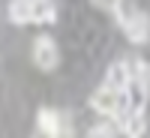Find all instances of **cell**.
I'll use <instances>...</instances> for the list:
<instances>
[{
	"mask_svg": "<svg viewBox=\"0 0 150 138\" xmlns=\"http://www.w3.org/2000/svg\"><path fill=\"white\" fill-rule=\"evenodd\" d=\"M114 18H117V24H120L123 36H126L132 45H144V42L150 39V18H147V12H141L138 6L120 0V6L114 9Z\"/></svg>",
	"mask_w": 150,
	"mask_h": 138,
	"instance_id": "obj_1",
	"label": "cell"
},
{
	"mask_svg": "<svg viewBox=\"0 0 150 138\" xmlns=\"http://www.w3.org/2000/svg\"><path fill=\"white\" fill-rule=\"evenodd\" d=\"M33 63L39 66L42 72L57 69L60 51H57V42L51 39V36H36V42H33Z\"/></svg>",
	"mask_w": 150,
	"mask_h": 138,
	"instance_id": "obj_2",
	"label": "cell"
},
{
	"mask_svg": "<svg viewBox=\"0 0 150 138\" xmlns=\"http://www.w3.org/2000/svg\"><path fill=\"white\" fill-rule=\"evenodd\" d=\"M117 102H120V90H114L111 84H99L93 96H90V108L96 111V114H102V117H114L117 114Z\"/></svg>",
	"mask_w": 150,
	"mask_h": 138,
	"instance_id": "obj_3",
	"label": "cell"
},
{
	"mask_svg": "<svg viewBox=\"0 0 150 138\" xmlns=\"http://www.w3.org/2000/svg\"><path fill=\"white\" fill-rule=\"evenodd\" d=\"M36 126L45 129V132H54L60 138H66L69 135V117L60 114V111H54V108H39V114H36Z\"/></svg>",
	"mask_w": 150,
	"mask_h": 138,
	"instance_id": "obj_4",
	"label": "cell"
},
{
	"mask_svg": "<svg viewBox=\"0 0 150 138\" xmlns=\"http://www.w3.org/2000/svg\"><path fill=\"white\" fill-rule=\"evenodd\" d=\"M117 126H120V132L126 138H144V132H147V114H144V108H132L129 114H123L117 120Z\"/></svg>",
	"mask_w": 150,
	"mask_h": 138,
	"instance_id": "obj_5",
	"label": "cell"
},
{
	"mask_svg": "<svg viewBox=\"0 0 150 138\" xmlns=\"http://www.w3.org/2000/svg\"><path fill=\"white\" fill-rule=\"evenodd\" d=\"M57 3L54 0H30V24H54Z\"/></svg>",
	"mask_w": 150,
	"mask_h": 138,
	"instance_id": "obj_6",
	"label": "cell"
},
{
	"mask_svg": "<svg viewBox=\"0 0 150 138\" xmlns=\"http://www.w3.org/2000/svg\"><path fill=\"white\" fill-rule=\"evenodd\" d=\"M105 84H111L114 90H126L132 84V72H129V60H117V63L108 66V75H105Z\"/></svg>",
	"mask_w": 150,
	"mask_h": 138,
	"instance_id": "obj_7",
	"label": "cell"
},
{
	"mask_svg": "<svg viewBox=\"0 0 150 138\" xmlns=\"http://www.w3.org/2000/svg\"><path fill=\"white\" fill-rule=\"evenodd\" d=\"M6 15H9V21H12V24H18V27L30 24V0H9Z\"/></svg>",
	"mask_w": 150,
	"mask_h": 138,
	"instance_id": "obj_8",
	"label": "cell"
},
{
	"mask_svg": "<svg viewBox=\"0 0 150 138\" xmlns=\"http://www.w3.org/2000/svg\"><path fill=\"white\" fill-rule=\"evenodd\" d=\"M114 126L111 123H99V126H90V132H87V138H114Z\"/></svg>",
	"mask_w": 150,
	"mask_h": 138,
	"instance_id": "obj_9",
	"label": "cell"
},
{
	"mask_svg": "<svg viewBox=\"0 0 150 138\" xmlns=\"http://www.w3.org/2000/svg\"><path fill=\"white\" fill-rule=\"evenodd\" d=\"M90 3H93L96 9H102V12H114V9L120 6V0H90Z\"/></svg>",
	"mask_w": 150,
	"mask_h": 138,
	"instance_id": "obj_10",
	"label": "cell"
},
{
	"mask_svg": "<svg viewBox=\"0 0 150 138\" xmlns=\"http://www.w3.org/2000/svg\"><path fill=\"white\" fill-rule=\"evenodd\" d=\"M30 138H60V135H54V132H45V129H39V126H36V132H33Z\"/></svg>",
	"mask_w": 150,
	"mask_h": 138,
	"instance_id": "obj_11",
	"label": "cell"
}]
</instances>
